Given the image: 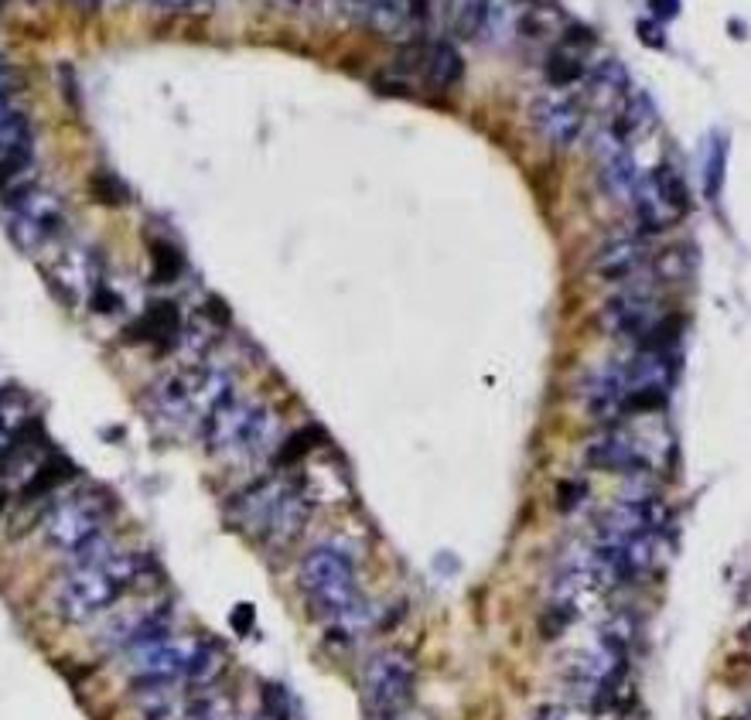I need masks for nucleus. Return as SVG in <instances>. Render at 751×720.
I'll list each match as a JSON object with an SVG mask.
<instances>
[{"label": "nucleus", "mask_w": 751, "mask_h": 720, "mask_svg": "<svg viewBox=\"0 0 751 720\" xmlns=\"http://www.w3.org/2000/svg\"><path fill=\"white\" fill-rule=\"evenodd\" d=\"M161 577V567L150 553L140 550H116L100 564L75 567L55 591V612L62 622L83 625L109 608H116L131 591H137L147 581Z\"/></svg>", "instance_id": "nucleus-1"}, {"label": "nucleus", "mask_w": 751, "mask_h": 720, "mask_svg": "<svg viewBox=\"0 0 751 720\" xmlns=\"http://www.w3.org/2000/svg\"><path fill=\"white\" fill-rule=\"evenodd\" d=\"M229 519L260 543L288 546L307 526L311 499L281 478H257L253 486L229 499Z\"/></svg>", "instance_id": "nucleus-2"}, {"label": "nucleus", "mask_w": 751, "mask_h": 720, "mask_svg": "<svg viewBox=\"0 0 751 720\" xmlns=\"http://www.w3.org/2000/svg\"><path fill=\"white\" fill-rule=\"evenodd\" d=\"M277 420L263 404H247V399L232 396L222 407H216L202 424L199 437L209 455L229 458V461H250L263 455L273 445Z\"/></svg>", "instance_id": "nucleus-3"}, {"label": "nucleus", "mask_w": 751, "mask_h": 720, "mask_svg": "<svg viewBox=\"0 0 751 720\" xmlns=\"http://www.w3.org/2000/svg\"><path fill=\"white\" fill-rule=\"evenodd\" d=\"M301 587L314 612L325 615L328 622L348 615L363 605L359 597V577H355V560L338 543H319L311 546L301 560Z\"/></svg>", "instance_id": "nucleus-4"}, {"label": "nucleus", "mask_w": 751, "mask_h": 720, "mask_svg": "<svg viewBox=\"0 0 751 720\" xmlns=\"http://www.w3.org/2000/svg\"><path fill=\"white\" fill-rule=\"evenodd\" d=\"M113 509L116 505L103 489H79L65 495L45 515V543L55 553H75L83 543L106 533Z\"/></svg>", "instance_id": "nucleus-5"}, {"label": "nucleus", "mask_w": 751, "mask_h": 720, "mask_svg": "<svg viewBox=\"0 0 751 720\" xmlns=\"http://www.w3.org/2000/svg\"><path fill=\"white\" fill-rule=\"evenodd\" d=\"M4 212H8V232L24 253H38V250L52 247L69 226L65 202L42 185H31L11 198H4Z\"/></svg>", "instance_id": "nucleus-6"}, {"label": "nucleus", "mask_w": 751, "mask_h": 720, "mask_svg": "<svg viewBox=\"0 0 751 720\" xmlns=\"http://www.w3.org/2000/svg\"><path fill=\"white\" fill-rule=\"evenodd\" d=\"M628 202H632V212H636V226L643 236L666 232L669 226H677L693 209L684 175L669 165H659V168L639 175L636 191H632Z\"/></svg>", "instance_id": "nucleus-7"}, {"label": "nucleus", "mask_w": 751, "mask_h": 720, "mask_svg": "<svg viewBox=\"0 0 751 720\" xmlns=\"http://www.w3.org/2000/svg\"><path fill=\"white\" fill-rule=\"evenodd\" d=\"M171 632H175V605L161 602V605H147V608L127 612V615H116L103 628L100 643L116 649V653L137 656V653H144L150 646L168 643Z\"/></svg>", "instance_id": "nucleus-8"}, {"label": "nucleus", "mask_w": 751, "mask_h": 720, "mask_svg": "<svg viewBox=\"0 0 751 720\" xmlns=\"http://www.w3.org/2000/svg\"><path fill=\"white\" fill-rule=\"evenodd\" d=\"M414 662L410 656L386 649L369 659L366 666V697L376 717H393L404 713L414 700Z\"/></svg>", "instance_id": "nucleus-9"}, {"label": "nucleus", "mask_w": 751, "mask_h": 720, "mask_svg": "<svg viewBox=\"0 0 751 720\" xmlns=\"http://www.w3.org/2000/svg\"><path fill=\"white\" fill-rule=\"evenodd\" d=\"M49 280L65 304L90 301V294L103 284V260L93 247H65L49 267Z\"/></svg>", "instance_id": "nucleus-10"}, {"label": "nucleus", "mask_w": 751, "mask_h": 720, "mask_svg": "<svg viewBox=\"0 0 751 720\" xmlns=\"http://www.w3.org/2000/svg\"><path fill=\"white\" fill-rule=\"evenodd\" d=\"M530 119H533V131L550 147H571L584 134L587 113H584V103L567 93H546L533 103Z\"/></svg>", "instance_id": "nucleus-11"}, {"label": "nucleus", "mask_w": 751, "mask_h": 720, "mask_svg": "<svg viewBox=\"0 0 751 720\" xmlns=\"http://www.w3.org/2000/svg\"><path fill=\"white\" fill-rule=\"evenodd\" d=\"M595 161H598L602 191L618 198V202H628L643 171H639V161H636V154H632V147L625 140H618L612 134V127H605L595 140Z\"/></svg>", "instance_id": "nucleus-12"}, {"label": "nucleus", "mask_w": 751, "mask_h": 720, "mask_svg": "<svg viewBox=\"0 0 751 720\" xmlns=\"http://www.w3.org/2000/svg\"><path fill=\"white\" fill-rule=\"evenodd\" d=\"M181 311L175 301H154L134 325L124 328L127 345H154L157 355L171 352L181 342Z\"/></svg>", "instance_id": "nucleus-13"}, {"label": "nucleus", "mask_w": 751, "mask_h": 720, "mask_svg": "<svg viewBox=\"0 0 751 720\" xmlns=\"http://www.w3.org/2000/svg\"><path fill=\"white\" fill-rule=\"evenodd\" d=\"M656 317H659L656 301L646 288L622 291L605 304V328L618 338H628V342H639L653 328Z\"/></svg>", "instance_id": "nucleus-14"}, {"label": "nucleus", "mask_w": 751, "mask_h": 720, "mask_svg": "<svg viewBox=\"0 0 751 720\" xmlns=\"http://www.w3.org/2000/svg\"><path fill=\"white\" fill-rule=\"evenodd\" d=\"M649 263V243L643 232H618L605 239L602 250L595 253V273L602 280H628L632 273H639Z\"/></svg>", "instance_id": "nucleus-15"}, {"label": "nucleus", "mask_w": 751, "mask_h": 720, "mask_svg": "<svg viewBox=\"0 0 751 720\" xmlns=\"http://www.w3.org/2000/svg\"><path fill=\"white\" fill-rule=\"evenodd\" d=\"M587 465L598 471H612V474H646L649 471L646 451L622 430H608L598 437V441H591Z\"/></svg>", "instance_id": "nucleus-16"}, {"label": "nucleus", "mask_w": 751, "mask_h": 720, "mask_svg": "<svg viewBox=\"0 0 751 720\" xmlns=\"http://www.w3.org/2000/svg\"><path fill=\"white\" fill-rule=\"evenodd\" d=\"M147 407H150V414L161 420L165 427H191V424H199V420H195V410H191V399H188V389H185L181 373L157 379L150 386V393H147Z\"/></svg>", "instance_id": "nucleus-17"}, {"label": "nucleus", "mask_w": 751, "mask_h": 720, "mask_svg": "<svg viewBox=\"0 0 751 720\" xmlns=\"http://www.w3.org/2000/svg\"><path fill=\"white\" fill-rule=\"evenodd\" d=\"M584 75H587V103L595 109L615 113L625 103V96L632 93V75L618 59H608Z\"/></svg>", "instance_id": "nucleus-18"}, {"label": "nucleus", "mask_w": 751, "mask_h": 720, "mask_svg": "<svg viewBox=\"0 0 751 720\" xmlns=\"http://www.w3.org/2000/svg\"><path fill=\"white\" fill-rule=\"evenodd\" d=\"M608 127L628 147L636 144V140H643V137H649L653 127H656V106H653V100L646 93H628L625 103L612 113V124Z\"/></svg>", "instance_id": "nucleus-19"}, {"label": "nucleus", "mask_w": 751, "mask_h": 720, "mask_svg": "<svg viewBox=\"0 0 751 720\" xmlns=\"http://www.w3.org/2000/svg\"><path fill=\"white\" fill-rule=\"evenodd\" d=\"M628 393L622 366H605L598 376H591L587 383V410L598 420H615L622 414V399Z\"/></svg>", "instance_id": "nucleus-20"}, {"label": "nucleus", "mask_w": 751, "mask_h": 720, "mask_svg": "<svg viewBox=\"0 0 751 720\" xmlns=\"http://www.w3.org/2000/svg\"><path fill=\"white\" fill-rule=\"evenodd\" d=\"M424 0H366V21L386 38H400L420 18Z\"/></svg>", "instance_id": "nucleus-21"}, {"label": "nucleus", "mask_w": 751, "mask_h": 720, "mask_svg": "<svg viewBox=\"0 0 751 720\" xmlns=\"http://www.w3.org/2000/svg\"><path fill=\"white\" fill-rule=\"evenodd\" d=\"M226 669V653L216 638H188V659H185V684L209 687Z\"/></svg>", "instance_id": "nucleus-22"}, {"label": "nucleus", "mask_w": 751, "mask_h": 720, "mask_svg": "<svg viewBox=\"0 0 751 720\" xmlns=\"http://www.w3.org/2000/svg\"><path fill=\"white\" fill-rule=\"evenodd\" d=\"M526 21V4L523 0H486V18H482V34L492 45H509L512 38L523 31Z\"/></svg>", "instance_id": "nucleus-23"}, {"label": "nucleus", "mask_w": 751, "mask_h": 720, "mask_svg": "<svg viewBox=\"0 0 751 720\" xmlns=\"http://www.w3.org/2000/svg\"><path fill=\"white\" fill-rule=\"evenodd\" d=\"M31 424H34L31 420V399L18 386L0 389V458L18 445V437Z\"/></svg>", "instance_id": "nucleus-24"}, {"label": "nucleus", "mask_w": 751, "mask_h": 720, "mask_svg": "<svg viewBox=\"0 0 751 720\" xmlns=\"http://www.w3.org/2000/svg\"><path fill=\"white\" fill-rule=\"evenodd\" d=\"M75 474H79V468H75L65 455H45L42 461L34 465V471L24 478V492H21V499H24V502L42 499V495L62 489V486L69 482V478H75Z\"/></svg>", "instance_id": "nucleus-25"}, {"label": "nucleus", "mask_w": 751, "mask_h": 720, "mask_svg": "<svg viewBox=\"0 0 751 720\" xmlns=\"http://www.w3.org/2000/svg\"><path fill=\"white\" fill-rule=\"evenodd\" d=\"M465 79V59L451 42H438L427 52V83L434 90H451Z\"/></svg>", "instance_id": "nucleus-26"}, {"label": "nucleus", "mask_w": 751, "mask_h": 720, "mask_svg": "<svg viewBox=\"0 0 751 720\" xmlns=\"http://www.w3.org/2000/svg\"><path fill=\"white\" fill-rule=\"evenodd\" d=\"M325 441H328V437H325V430H322L319 424L298 427L294 434H288L284 441H281V448H277L273 461H277V468H291V465L304 461L311 451H319Z\"/></svg>", "instance_id": "nucleus-27"}, {"label": "nucleus", "mask_w": 751, "mask_h": 720, "mask_svg": "<svg viewBox=\"0 0 751 720\" xmlns=\"http://www.w3.org/2000/svg\"><path fill=\"white\" fill-rule=\"evenodd\" d=\"M38 175V161H34V150L24 154H11V157H0V198H11L31 185Z\"/></svg>", "instance_id": "nucleus-28"}, {"label": "nucleus", "mask_w": 751, "mask_h": 720, "mask_svg": "<svg viewBox=\"0 0 751 720\" xmlns=\"http://www.w3.org/2000/svg\"><path fill=\"white\" fill-rule=\"evenodd\" d=\"M34 147V127L24 109L11 113L8 119H0V157L24 154Z\"/></svg>", "instance_id": "nucleus-29"}, {"label": "nucleus", "mask_w": 751, "mask_h": 720, "mask_svg": "<svg viewBox=\"0 0 751 720\" xmlns=\"http://www.w3.org/2000/svg\"><path fill=\"white\" fill-rule=\"evenodd\" d=\"M546 79H550V86H557V90L581 83V79H584V62H581V55H574L567 45H561L557 52H553V55L546 59Z\"/></svg>", "instance_id": "nucleus-30"}, {"label": "nucleus", "mask_w": 751, "mask_h": 720, "mask_svg": "<svg viewBox=\"0 0 751 720\" xmlns=\"http://www.w3.org/2000/svg\"><path fill=\"white\" fill-rule=\"evenodd\" d=\"M150 270H154L150 273L154 284H171V280L181 276L185 260H181V253L171 243H165V239H154V243H150Z\"/></svg>", "instance_id": "nucleus-31"}, {"label": "nucleus", "mask_w": 751, "mask_h": 720, "mask_svg": "<svg viewBox=\"0 0 751 720\" xmlns=\"http://www.w3.org/2000/svg\"><path fill=\"white\" fill-rule=\"evenodd\" d=\"M666 407L663 386H632L622 399V414H656Z\"/></svg>", "instance_id": "nucleus-32"}, {"label": "nucleus", "mask_w": 751, "mask_h": 720, "mask_svg": "<svg viewBox=\"0 0 751 720\" xmlns=\"http://www.w3.org/2000/svg\"><path fill=\"white\" fill-rule=\"evenodd\" d=\"M690 270H693V257H690L687 247H669V250H663V257L656 260V276L666 280V284H674V280L690 276Z\"/></svg>", "instance_id": "nucleus-33"}, {"label": "nucleus", "mask_w": 751, "mask_h": 720, "mask_svg": "<svg viewBox=\"0 0 751 720\" xmlns=\"http://www.w3.org/2000/svg\"><path fill=\"white\" fill-rule=\"evenodd\" d=\"M574 622H577V608L550 602L546 612L540 615V635L546 638V643H557V638H561Z\"/></svg>", "instance_id": "nucleus-34"}, {"label": "nucleus", "mask_w": 751, "mask_h": 720, "mask_svg": "<svg viewBox=\"0 0 751 720\" xmlns=\"http://www.w3.org/2000/svg\"><path fill=\"white\" fill-rule=\"evenodd\" d=\"M486 18V0H455V31L461 38H479Z\"/></svg>", "instance_id": "nucleus-35"}, {"label": "nucleus", "mask_w": 751, "mask_h": 720, "mask_svg": "<svg viewBox=\"0 0 751 720\" xmlns=\"http://www.w3.org/2000/svg\"><path fill=\"white\" fill-rule=\"evenodd\" d=\"M260 703H263L260 717H267V720H294V700L281 684H263Z\"/></svg>", "instance_id": "nucleus-36"}, {"label": "nucleus", "mask_w": 751, "mask_h": 720, "mask_svg": "<svg viewBox=\"0 0 751 720\" xmlns=\"http://www.w3.org/2000/svg\"><path fill=\"white\" fill-rule=\"evenodd\" d=\"M90 191H93V198L96 202H103V206H124L127 202V185L116 178V175H109V171H96L93 178H90Z\"/></svg>", "instance_id": "nucleus-37"}, {"label": "nucleus", "mask_w": 751, "mask_h": 720, "mask_svg": "<svg viewBox=\"0 0 751 720\" xmlns=\"http://www.w3.org/2000/svg\"><path fill=\"white\" fill-rule=\"evenodd\" d=\"M724 140L710 144V157H707V195L718 198L721 195V185H724Z\"/></svg>", "instance_id": "nucleus-38"}, {"label": "nucleus", "mask_w": 751, "mask_h": 720, "mask_svg": "<svg viewBox=\"0 0 751 720\" xmlns=\"http://www.w3.org/2000/svg\"><path fill=\"white\" fill-rule=\"evenodd\" d=\"M584 499H587V482H581V478H567V482L557 486V509L561 512H574Z\"/></svg>", "instance_id": "nucleus-39"}, {"label": "nucleus", "mask_w": 751, "mask_h": 720, "mask_svg": "<svg viewBox=\"0 0 751 720\" xmlns=\"http://www.w3.org/2000/svg\"><path fill=\"white\" fill-rule=\"evenodd\" d=\"M96 314H116V311H121V294H116L109 284H106V280H103V284L90 294V301H86Z\"/></svg>", "instance_id": "nucleus-40"}, {"label": "nucleus", "mask_w": 751, "mask_h": 720, "mask_svg": "<svg viewBox=\"0 0 751 720\" xmlns=\"http://www.w3.org/2000/svg\"><path fill=\"white\" fill-rule=\"evenodd\" d=\"M188 720H229V710L212 700V697H202V700H195L188 707Z\"/></svg>", "instance_id": "nucleus-41"}, {"label": "nucleus", "mask_w": 751, "mask_h": 720, "mask_svg": "<svg viewBox=\"0 0 751 720\" xmlns=\"http://www.w3.org/2000/svg\"><path fill=\"white\" fill-rule=\"evenodd\" d=\"M636 31H639V42H643V45H649V49H666V31H663L659 21H639Z\"/></svg>", "instance_id": "nucleus-42"}, {"label": "nucleus", "mask_w": 751, "mask_h": 720, "mask_svg": "<svg viewBox=\"0 0 751 720\" xmlns=\"http://www.w3.org/2000/svg\"><path fill=\"white\" fill-rule=\"evenodd\" d=\"M21 86H24L21 72L14 65H8V62H0V96H18Z\"/></svg>", "instance_id": "nucleus-43"}, {"label": "nucleus", "mask_w": 751, "mask_h": 720, "mask_svg": "<svg viewBox=\"0 0 751 720\" xmlns=\"http://www.w3.org/2000/svg\"><path fill=\"white\" fill-rule=\"evenodd\" d=\"M649 8H653L656 21L663 24V21H674L680 14V0H649Z\"/></svg>", "instance_id": "nucleus-44"}, {"label": "nucleus", "mask_w": 751, "mask_h": 720, "mask_svg": "<svg viewBox=\"0 0 751 720\" xmlns=\"http://www.w3.org/2000/svg\"><path fill=\"white\" fill-rule=\"evenodd\" d=\"M530 720H571V710L564 703H543V707H536V713Z\"/></svg>", "instance_id": "nucleus-45"}, {"label": "nucleus", "mask_w": 751, "mask_h": 720, "mask_svg": "<svg viewBox=\"0 0 751 720\" xmlns=\"http://www.w3.org/2000/svg\"><path fill=\"white\" fill-rule=\"evenodd\" d=\"M250 625H253V608H250V605H236V612H232V628L240 632V635H247Z\"/></svg>", "instance_id": "nucleus-46"}, {"label": "nucleus", "mask_w": 751, "mask_h": 720, "mask_svg": "<svg viewBox=\"0 0 751 720\" xmlns=\"http://www.w3.org/2000/svg\"><path fill=\"white\" fill-rule=\"evenodd\" d=\"M150 4L165 8V11H188L195 4H202V0H150Z\"/></svg>", "instance_id": "nucleus-47"}, {"label": "nucleus", "mask_w": 751, "mask_h": 720, "mask_svg": "<svg viewBox=\"0 0 751 720\" xmlns=\"http://www.w3.org/2000/svg\"><path fill=\"white\" fill-rule=\"evenodd\" d=\"M21 106H18V100L14 96H0V119H8L11 113H18Z\"/></svg>", "instance_id": "nucleus-48"}, {"label": "nucleus", "mask_w": 751, "mask_h": 720, "mask_svg": "<svg viewBox=\"0 0 751 720\" xmlns=\"http://www.w3.org/2000/svg\"><path fill=\"white\" fill-rule=\"evenodd\" d=\"M273 4H301V0H273Z\"/></svg>", "instance_id": "nucleus-49"}, {"label": "nucleus", "mask_w": 751, "mask_h": 720, "mask_svg": "<svg viewBox=\"0 0 751 720\" xmlns=\"http://www.w3.org/2000/svg\"><path fill=\"white\" fill-rule=\"evenodd\" d=\"M4 505H8V495H0V512H4Z\"/></svg>", "instance_id": "nucleus-50"}, {"label": "nucleus", "mask_w": 751, "mask_h": 720, "mask_svg": "<svg viewBox=\"0 0 751 720\" xmlns=\"http://www.w3.org/2000/svg\"><path fill=\"white\" fill-rule=\"evenodd\" d=\"M250 720H267V717H250Z\"/></svg>", "instance_id": "nucleus-51"}, {"label": "nucleus", "mask_w": 751, "mask_h": 720, "mask_svg": "<svg viewBox=\"0 0 751 720\" xmlns=\"http://www.w3.org/2000/svg\"><path fill=\"white\" fill-rule=\"evenodd\" d=\"M363 4H366V0H363Z\"/></svg>", "instance_id": "nucleus-52"}]
</instances>
